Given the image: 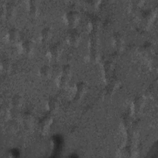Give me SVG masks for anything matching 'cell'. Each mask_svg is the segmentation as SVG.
Segmentation results:
<instances>
[{"instance_id": "7a4b0ae2", "label": "cell", "mask_w": 158, "mask_h": 158, "mask_svg": "<svg viewBox=\"0 0 158 158\" xmlns=\"http://www.w3.org/2000/svg\"><path fill=\"white\" fill-rule=\"evenodd\" d=\"M22 51L28 55H31L34 52V42L30 40H27L22 43Z\"/></svg>"}, {"instance_id": "6da1fadb", "label": "cell", "mask_w": 158, "mask_h": 158, "mask_svg": "<svg viewBox=\"0 0 158 158\" xmlns=\"http://www.w3.org/2000/svg\"><path fill=\"white\" fill-rule=\"evenodd\" d=\"M64 22L66 24L74 27L79 20V15L76 12L72 11L64 15Z\"/></svg>"}, {"instance_id": "5b68a950", "label": "cell", "mask_w": 158, "mask_h": 158, "mask_svg": "<svg viewBox=\"0 0 158 158\" xmlns=\"http://www.w3.org/2000/svg\"><path fill=\"white\" fill-rule=\"evenodd\" d=\"M8 41L11 42H17L19 38V31L15 28L10 29L7 33Z\"/></svg>"}, {"instance_id": "30bf717a", "label": "cell", "mask_w": 158, "mask_h": 158, "mask_svg": "<svg viewBox=\"0 0 158 158\" xmlns=\"http://www.w3.org/2000/svg\"><path fill=\"white\" fill-rule=\"evenodd\" d=\"M40 35H41V36L42 38V40H48L49 39L51 38V35H52V32H51V29L49 28H48V27L44 28L42 30Z\"/></svg>"}, {"instance_id": "277c9868", "label": "cell", "mask_w": 158, "mask_h": 158, "mask_svg": "<svg viewBox=\"0 0 158 158\" xmlns=\"http://www.w3.org/2000/svg\"><path fill=\"white\" fill-rule=\"evenodd\" d=\"M52 70L51 68V67L47 65L42 66L39 70L40 75H41V77L44 78H49L52 75Z\"/></svg>"}, {"instance_id": "8992f818", "label": "cell", "mask_w": 158, "mask_h": 158, "mask_svg": "<svg viewBox=\"0 0 158 158\" xmlns=\"http://www.w3.org/2000/svg\"><path fill=\"white\" fill-rule=\"evenodd\" d=\"M67 41L69 44L73 46H76L80 42V36L78 33L75 32H73L69 35Z\"/></svg>"}, {"instance_id": "52a82bcc", "label": "cell", "mask_w": 158, "mask_h": 158, "mask_svg": "<svg viewBox=\"0 0 158 158\" xmlns=\"http://www.w3.org/2000/svg\"><path fill=\"white\" fill-rule=\"evenodd\" d=\"M23 98L19 94H15L13 96L11 99V105L14 108H19L22 105Z\"/></svg>"}, {"instance_id": "7c38bea8", "label": "cell", "mask_w": 158, "mask_h": 158, "mask_svg": "<svg viewBox=\"0 0 158 158\" xmlns=\"http://www.w3.org/2000/svg\"><path fill=\"white\" fill-rule=\"evenodd\" d=\"M76 90H77V93H83L85 92V91L86 89V86L84 83H78V85L76 86Z\"/></svg>"}, {"instance_id": "4fadbf2b", "label": "cell", "mask_w": 158, "mask_h": 158, "mask_svg": "<svg viewBox=\"0 0 158 158\" xmlns=\"http://www.w3.org/2000/svg\"><path fill=\"white\" fill-rule=\"evenodd\" d=\"M61 73L65 75L70 76V73H71V68H70V65H64L61 69Z\"/></svg>"}, {"instance_id": "3957f363", "label": "cell", "mask_w": 158, "mask_h": 158, "mask_svg": "<svg viewBox=\"0 0 158 158\" xmlns=\"http://www.w3.org/2000/svg\"><path fill=\"white\" fill-rule=\"evenodd\" d=\"M69 77L70 76H67V75H65L63 73H60L56 80V85L59 86V87H62V88H64V87H66L68 85V83L69 81Z\"/></svg>"}, {"instance_id": "ba28073f", "label": "cell", "mask_w": 158, "mask_h": 158, "mask_svg": "<svg viewBox=\"0 0 158 158\" xmlns=\"http://www.w3.org/2000/svg\"><path fill=\"white\" fill-rule=\"evenodd\" d=\"M62 49L60 45H55L52 48L51 50L49 51L51 53L52 57L57 58L60 56V55L62 53Z\"/></svg>"}, {"instance_id": "9c48e42d", "label": "cell", "mask_w": 158, "mask_h": 158, "mask_svg": "<svg viewBox=\"0 0 158 158\" xmlns=\"http://www.w3.org/2000/svg\"><path fill=\"white\" fill-rule=\"evenodd\" d=\"M48 109L51 112H56L59 107V104L57 101L55 99H51L48 101L47 104Z\"/></svg>"}, {"instance_id": "8fae6325", "label": "cell", "mask_w": 158, "mask_h": 158, "mask_svg": "<svg viewBox=\"0 0 158 158\" xmlns=\"http://www.w3.org/2000/svg\"><path fill=\"white\" fill-rule=\"evenodd\" d=\"M28 10L30 13V14L33 15H35L37 14L38 10V7L36 6V4H35V2L31 1L29 2L28 4Z\"/></svg>"}]
</instances>
